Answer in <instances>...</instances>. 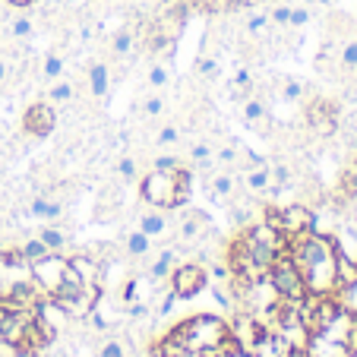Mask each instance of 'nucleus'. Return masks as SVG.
Returning <instances> with one entry per match:
<instances>
[{
    "label": "nucleus",
    "instance_id": "obj_41",
    "mask_svg": "<svg viewBox=\"0 0 357 357\" xmlns=\"http://www.w3.org/2000/svg\"><path fill=\"white\" fill-rule=\"evenodd\" d=\"M269 22H275V26H288L291 22V7L288 3H278V7L269 13Z\"/></svg>",
    "mask_w": 357,
    "mask_h": 357
},
{
    "label": "nucleus",
    "instance_id": "obj_8",
    "mask_svg": "<svg viewBox=\"0 0 357 357\" xmlns=\"http://www.w3.org/2000/svg\"><path fill=\"white\" fill-rule=\"evenodd\" d=\"M263 319L257 317V313H237L234 319H228V338L234 342V348L247 351V354H253V348H257L259 335H263Z\"/></svg>",
    "mask_w": 357,
    "mask_h": 357
},
{
    "label": "nucleus",
    "instance_id": "obj_10",
    "mask_svg": "<svg viewBox=\"0 0 357 357\" xmlns=\"http://www.w3.org/2000/svg\"><path fill=\"white\" fill-rule=\"evenodd\" d=\"M54 123H57V114L51 108V101H35V105L26 108V114H22V130L29 136H38V139L54 133Z\"/></svg>",
    "mask_w": 357,
    "mask_h": 357
},
{
    "label": "nucleus",
    "instance_id": "obj_15",
    "mask_svg": "<svg viewBox=\"0 0 357 357\" xmlns=\"http://www.w3.org/2000/svg\"><path fill=\"white\" fill-rule=\"evenodd\" d=\"M335 278H338V291L351 288V284L357 282V263L344 253L342 247H338V253H335Z\"/></svg>",
    "mask_w": 357,
    "mask_h": 357
},
{
    "label": "nucleus",
    "instance_id": "obj_51",
    "mask_svg": "<svg viewBox=\"0 0 357 357\" xmlns=\"http://www.w3.org/2000/svg\"><path fill=\"white\" fill-rule=\"evenodd\" d=\"M257 3H263V0H237V7H257Z\"/></svg>",
    "mask_w": 357,
    "mask_h": 357
},
{
    "label": "nucleus",
    "instance_id": "obj_36",
    "mask_svg": "<svg viewBox=\"0 0 357 357\" xmlns=\"http://www.w3.org/2000/svg\"><path fill=\"white\" fill-rule=\"evenodd\" d=\"M117 174H121L123 181H136V174H139V168H136V158L123 155L121 162H117Z\"/></svg>",
    "mask_w": 357,
    "mask_h": 357
},
{
    "label": "nucleus",
    "instance_id": "obj_39",
    "mask_svg": "<svg viewBox=\"0 0 357 357\" xmlns=\"http://www.w3.org/2000/svg\"><path fill=\"white\" fill-rule=\"evenodd\" d=\"M149 86H155V89L168 86V67H162V63H155V67L149 70Z\"/></svg>",
    "mask_w": 357,
    "mask_h": 357
},
{
    "label": "nucleus",
    "instance_id": "obj_40",
    "mask_svg": "<svg viewBox=\"0 0 357 357\" xmlns=\"http://www.w3.org/2000/svg\"><path fill=\"white\" fill-rule=\"evenodd\" d=\"M142 111H146L149 117H158L165 111V98H162V95H149L146 105H142Z\"/></svg>",
    "mask_w": 357,
    "mask_h": 357
},
{
    "label": "nucleus",
    "instance_id": "obj_44",
    "mask_svg": "<svg viewBox=\"0 0 357 357\" xmlns=\"http://www.w3.org/2000/svg\"><path fill=\"white\" fill-rule=\"evenodd\" d=\"M149 303H142V301H133V303H127V317L130 319H146L149 317Z\"/></svg>",
    "mask_w": 357,
    "mask_h": 357
},
{
    "label": "nucleus",
    "instance_id": "obj_13",
    "mask_svg": "<svg viewBox=\"0 0 357 357\" xmlns=\"http://www.w3.org/2000/svg\"><path fill=\"white\" fill-rule=\"evenodd\" d=\"M307 357H344L348 354V344L335 342V338H326V335H310V342H307Z\"/></svg>",
    "mask_w": 357,
    "mask_h": 357
},
{
    "label": "nucleus",
    "instance_id": "obj_38",
    "mask_svg": "<svg viewBox=\"0 0 357 357\" xmlns=\"http://www.w3.org/2000/svg\"><path fill=\"white\" fill-rule=\"evenodd\" d=\"M269 174H272V183H275V187H288L291 183V168L288 165H272Z\"/></svg>",
    "mask_w": 357,
    "mask_h": 357
},
{
    "label": "nucleus",
    "instance_id": "obj_21",
    "mask_svg": "<svg viewBox=\"0 0 357 357\" xmlns=\"http://www.w3.org/2000/svg\"><path fill=\"white\" fill-rule=\"evenodd\" d=\"M247 190L250 193H266L272 187V174H269V165H259V168H247Z\"/></svg>",
    "mask_w": 357,
    "mask_h": 357
},
{
    "label": "nucleus",
    "instance_id": "obj_9",
    "mask_svg": "<svg viewBox=\"0 0 357 357\" xmlns=\"http://www.w3.org/2000/svg\"><path fill=\"white\" fill-rule=\"evenodd\" d=\"M278 231L284 237H297L303 231H317V212L310 206H303V202H291V206H282L278 209Z\"/></svg>",
    "mask_w": 357,
    "mask_h": 357
},
{
    "label": "nucleus",
    "instance_id": "obj_42",
    "mask_svg": "<svg viewBox=\"0 0 357 357\" xmlns=\"http://www.w3.org/2000/svg\"><path fill=\"white\" fill-rule=\"evenodd\" d=\"M342 63L348 70H357V41H348V45L342 47Z\"/></svg>",
    "mask_w": 357,
    "mask_h": 357
},
{
    "label": "nucleus",
    "instance_id": "obj_16",
    "mask_svg": "<svg viewBox=\"0 0 357 357\" xmlns=\"http://www.w3.org/2000/svg\"><path fill=\"white\" fill-rule=\"evenodd\" d=\"M29 212H32L35 218H45V222H51L54 225L57 218H61V212H63V206L57 199H47V196H35L32 199V206H29Z\"/></svg>",
    "mask_w": 357,
    "mask_h": 357
},
{
    "label": "nucleus",
    "instance_id": "obj_47",
    "mask_svg": "<svg viewBox=\"0 0 357 357\" xmlns=\"http://www.w3.org/2000/svg\"><path fill=\"white\" fill-rule=\"evenodd\" d=\"M218 162H222V165H234L237 162V146H222V149H218Z\"/></svg>",
    "mask_w": 357,
    "mask_h": 357
},
{
    "label": "nucleus",
    "instance_id": "obj_3",
    "mask_svg": "<svg viewBox=\"0 0 357 357\" xmlns=\"http://www.w3.org/2000/svg\"><path fill=\"white\" fill-rule=\"evenodd\" d=\"M98 294H101V288H86V284L67 278V284H63L57 294H51V301H54L73 323H82V319L98 307Z\"/></svg>",
    "mask_w": 357,
    "mask_h": 357
},
{
    "label": "nucleus",
    "instance_id": "obj_27",
    "mask_svg": "<svg viewBox=\"0 0 357 357\" xmlns=\"http://www.w3.org/2000/svg\"><path fill=\"white\" fill-rule=\"evenodd\" d=\"M70 98H73V86L70 82H54L47 89V101H54V105H67Z\"/></svg>",
    "mask_w": 357,
    "mask_h": 357
},
{
    "label": "nucleus",
    "instance_id": "obj_11",
    "mask_svg": "<svg viewBox=\"0 0 357 357\" xmlns=\"http://www.w3.org/2000/svg\"><path fill=\"white\" fill-rule=\"evenodd\" d=\"M70 278L79 282V284H86V288H101V284H105V269L98 266L95 257L82 253V257L70 259Z\"/></svg>",
    "mask_w": 357,
    "mask_h": 357
},
{
    "label": "nucleus",
    "instance_id": "obj_37",
    "mask_svg": "<svg viewBox=\"0 0 357 357\" xmlns=\"http://www.w3.org/2000/svg\"><path fill=\"white\" fill-rule=\"evenodd\" d=\"M130 47H133V35H130V29H123L114 35V54H130Z\"/></svg>",
    "mask_w": 357,
    "mask_h": 357
},
{
    "label": "nucleus",
    "instance_id": "obj_45",
    "mask_svg": "<svg viewBox=\"0 0 357 357\" xmlns=\"http://www.w3.org/2000/svg\"><path fill=\"white\" fill-rule=\"evenodd\" d=\"M98 357H127V351H123L121 342H105L98 351Z\"/></svg>",
    "mask_w": 357,
    "mask_h": 357
},
{
    "label": "nucleus",
    "instance_id": "obj_29",
    "mask_svg": "<svg viewBox=\"0 0 357 357\" xmlns=\"http://www.w3.org/2000/svg\"><path fill=\"white\" fill-rule=\"evenodd\" d=\"M342 193L344 196H357V158L344 168V174H342Z\"/></svg>",
    "mask_w": 357,
    "mask_h": 357
},
{
    "label": "nucleus",
    "instance_id": "obj_32",
    "mask_svg": "<svg viewBox=\"0 0 357 357\" xmlns=\"http://www.w3.org/2000/svg\"><path fill=\"white\" fill-rule=\"evenodd\" d=\"M190 158H193V165H209L212 162V146L209 142H196V146L190 149Z\"/></svg>",
    "mask_w": 357,
    "mask_h": 357
},
{
    "label": "nucleus",
    "instance_id": "obj_49",
    "mask_svg": "<svg viewBox=\"0 0 357 357\" xmlns=\"http://www.w3.org/2000/svg\"><path fill=\"white\" fill-rule=\"evenodd\" d=\"M218 357H253V354H247V351H241V348H234V342H228L222 351H218Z\"/></svg>",
    "mask_w": 357,
    "mask_h": 357
},
{
    "label": "nucleus",
    "instance_id": "obj_6",
    "mask_svg": "<svg viewBox=\"0 0 357 357\" xmlns=\"http://www.w3.org/2000/svg\"><path fill=\"white\" fill-rule=\"evenodd\" d=\"M29 275H32V282L38 284L41 291H45L47 297L57 294V291L67 284L70 278V259L63 257V253H47L45 259H38V263L29 266Z\"/></svg>",
    "mask_w": 357,
    "mask_h": 357
},
{
    "label": "nucleus",
    "instance_id": "obj_26",
    "mask_svg": "<svg viewBox=\"0 0 357 357\" xmlns=\"http://www.w3.org/2000/svg\"><path fill=\"white\" fill-rule=\"evenodd\" d=\"M196 10H199V13H209V16H222V13L237 10V0H199Z\"/></svg>",
    "mask_w": 357,
    "mask_h": 357
},
{
    "label": "nucleus",
    "instance_id": "obj_53",
    "mask_svg": "<svg viewBox=\"0 0 357 357\" xmlns=\"http://www.w3.org/2000/svg\"><path fill=\"white\" fill-rule=\"evenodd\" d=\"M344 357H357V351H348V354H344Z\"/></svg>",
    "mask_w": 357,
    "mask_h": 357
},
{
    "label": "nucleus",
    "instance_id": "obj_22",
    "mask_svg": "<svg viewBox=\"0 0 357 357\" xmlns=\"http://www.w3.org/2000/svg\"><path fill=\"white\" fill-rule=\"evenodd\" d=\"M123 250H127L133 259H142L152 250V237L142 234V231H130L127 237H123Z\"/></svg>",
    "mask_w": 357,
    "mask_h": 357
},
{
    "label": "nucleus",
    "instance_id": "obj_35",
    "mask_svg": "<svg viewBox=\"0 0 357 357\" xmlns=\"http://www.w3.org/2000/svg\"><path fill=\"white\" fill-rule=\"evenodd\" d=\"M181 142V130L177 127H162L155 136V146H177Z\"/></svg>",
    "mask_w": 357,
    "mask_h": 357
},
{
    "label": "nucleus",
    "instance_id": "obj_43",
    "mask_svg": "<svg viewBox=\"0 0 357 357\" xmlns=\"http://www.w3.org/2000/svg\"><path fill=\"white\" fill-rule=\"evenodd\" d=\"M266 26H269V16H266V13H253V16L247 20V32H250V35H259Z\"/></svg>",
    "mask_w": 357,
    "mask_h": 357
},
{
    "label": "nucleus",
    "instance_id": "obj_46",
    "mask_svg": "<svg viewBox=\"0 0 357 357\" xmlns=\"http://www.w3.org/2000/svg\"><path fill=\"white\" fill-rule=\"evenodd\" d=\"M307 22H310V13H307V10H301V7H291V22H288V26L303 29V26H307Z\"/></svg>",
    "mask_w": 357,
    "mask_h": 357
},
{
    "label": "nucleus",
    "instance_id": "obj_25",
    "mask_svg": "<svg viewBox=\"0 0 357 357\" xmlns=\"http://www.w3.org/2000/svg\"><path fill=\"white\" fill-rule=\"evenodd\" d=\"M20 253H22V259H26V263L32 266V263H38V259H45L47 253H51V250H47L45 243H41V237H29V241H22V243H20Z\"/></svg>",
    "mask_w": 357,
    "mask_h": 357
},
{
    "label": "nucleus",
    "instance_id": "obj_2",
    "mask_svg": "<svg viewBox=\"0 0 357 357\" xmlns=\"http://www.w3.org/2000/svg\"><path fill=\"white\" fill-rule=\"evenodd\" d=\"M171 335L183 344L187 351H199L206 357H218V351L231 342L228 338V319L215 317V313H199V317L183 319Z\"/></svg>",
    "mask_w": 357,
    "mask_h": 357
},
{
    "label": "nucleus",
    "instance_id": "obj_18",
    "mask_svg": "<svg viewBox=\"0 0 357 357\" xmlns=\"http://www.w3.org/2000/svg\"><path fill=\"white\" fill-rule=\"evenodd\" d=\"M89 86H92L95 98H105L111 89V70L105 67V63H92V67H89Z\"/></svg>",
    "mask_w": 357,
    "mask_h": 357
},
{
    "label": "nucleus",
    "instance_id": "obj_31",
    "mask_svg": "<svg viewBox=\"0 0 357 357\" xmlns=\"http://www.w3.org/2000/svg\"><path fill=\"white\" fill-rule=\"evenodd\" d=\"M10 35H13V38H29V35H32V20H29V16H16V20L10 22Z\"/></svg>",
    "mask_w": 357,
    "mask_h": 357
},
{
    "label": "nucleus",
    "instance_id": "obj_48",
    "mask_svg": "<svg viewBox=\"0 0 357 357\" xmlns=\"http://www.w3.org/2000/svg\"><path fill=\"white\" fill-rule=\"evenodd\" d=\"M250 82H253L250 70H237V73H234V89H237V92H241V89H250Z\"/></svg>",
    "mask_w": 357,
    "mask_h": 357
},
{
    "label": "nucleus",
    "instance_id": "obj_24",
    "mask_svg": "<svg viewBox=\"0 0 357 357\" xmlns=\"http://www.w3.org/2000/svg\"><path fill=\"white\" fill-rule=\"evenodd\" d=\"M234 190H237V181H234L231 171H218V174L212 177V193H215L218 199H231Z\"/></svg>",
    "mask_w": 357,
    "mask_h": 357
},
{
    "label": "nucleus",
    "instance_id": "obj_28",
    "mask_svg": "<svg viewBox=\"0 0 357 357\" xmlns=\"http://www.w3.org/2000/svg\"><path fill=\"white\" fill-rule=\"evenodd\" d=\"M196 73H199L202 79H215L218 76V61L212 54H202L199 61H196Z\"/></svg>",
    "mask_w": 357,
    "mask_h": 357
},
{
    "label": "nucleus",
    "instance_id": "obj_7",
    "mask_svg": "<svg viewBox=\"0 0 357 357\" xmlns=\"http://www.w3.org/2000/svg\"><path fill=\"white\" fill-rule=\"evenodd\" d=\"M209 284V269L199 263H183V266H174L168 275V288L177 301H193L202 288Z\"/></svg>",
    "mask_w": 357,
    "mask_h": 357
},
{
    "label": "nucleus",
    "instance_id": "obj_4",
    "mask_svg": "<svg viewBox=\"0 0 357 357\" xmlns=\"http://www.w3.org/2000/svg\"><path fill=\"white\" fill-rule=\"evenodd\" d=\"M181 171H149L139 183L142 202H149L152 209H165V212L177 209V174Z\"/></svg>",
    "mask_w": 357,
    "mask_h": 357
},
{
    "label": "nucleus",
    "instance_id": "obj_17",
    "mask_svg": "<svg viewBox=\"0 0 357 357\" xmlns=\"http://www.w3.org/2000/svg\"><path fill=\"white\" fill-rule=\"evenodd\" d=\"M139 231L149 237H162L165 231H168V215H165V209H149L146 215L139 218Z\"/></svg>",
    "mask_w": 357,
    "mask_h": 357
},
{
    "label": "nucleus",
    "instance_id": "obj_5",
    "mask_svg": "<svg viewBox=\"0 0 357 357\" xmlns=\"http://www.w3.org/2000/svg\"><path fill=\"white\" fill-rule=\"evenodd\" d=\"M269 282H272V288L278 291V297L288 301V303H301L303 297H310L307 294V284H303V278H301V272H297V266L291 263L288 253H278L275 263L269 266Z\"/></svg>",
    "mask_w": 357,
    "mask_h": 357
},
{
    "label": "nucleus",
    "instance_id": "obj_19",
    "mask_svg": "<svg viewBox=\"0 0 357 357\" xmlns=\"http://www.w3.org/2000/svg\"><path fill=\"white\" fill-rule=\"evenodd\" d=\"M177 266V250H162V257L155 259V263L149 266V278H152V282H165V278L171 275V269H174Z\"/></svg>",
    "mask_w": 357,
    "mask_h": 357
},
{
    "label": "nucleus",
    "instance_id": "obj_30",
    "mask_svg": "<svg viewBox=\"0 0 357 357\" xmlns=\"http://www.w3.org/2000/svg\"><path fill=\"white\" fill-rule=\"evenodd\" d=\"M41 73H45L51 82H54V79H61V76H63V57H57V54H47V57H45V67H41Z\"/></svg>",
    "mask_w": 357,
    "mask_h": 357
},
{
    "label": "nucleus",
    "instance_id": "obj_12",
    "mask_svg": "<svg viewBox=\"0 0 357 357\" xmlns=\"http://www.w3.org/2000/svg\"><path fill=\"white\" fill-rule=\"evenodd\" d=\"M291 351H297V348H291L288 338H282L278 332H272V329H263L257 348H253V357H288Z\"/></svg>",
    "mask_w": 357,
    "mask_h": 357
},
{
    "label": "nucleus",
    "instance_id": "obj_50",
    "mask_svg": "<svg viewBox=\"0 0 357 357\" xmlns=\"http://www.w3.org/2000/svg\"><path fill=\"white\" fill-rule=\"evenodd\" d=\"M7 73H10V67H7V61H3V57H0V82L7 79Z\"/></svg>",
    "mask_w": 357,
    "mask_h": 357
},
{
    "label": "nucleus",
    "instance_id": "obj_34",
    "mask_svg": "<svg viewBox=\"0 0 357 357\" xmlns=\"http://www.w3.org/2000/svg\"><path fill=\"white\" fill-rule=\"evenodd\" d=\"M303 98V86L297 79H288L282 86V101H291V105H294V101H301Z\"/></svg>",
    "mask_w": 357,
    "mask_h": 357
},
{
    "label": "nucleus",
    "instance_id": "obj_54",
    "mask_svg": "<svg viewBox=\"0 0 357 357\" xmlns=\"http://www.w3.org/2000/svg\"><path fill=\"white\" fill-rule=\"evenodd\" d=\"M162 3H171V0H162Z\"/></svg>",
    "mask_w": 357,
    "mask_h": 357
},
{
    "label": "nucleus",
    "instance_id": "obj_33",
    "mask_svg": "<svg viewBox=\"0 0 357 357\" xmlns=\"http://www.w3.org/2000/svg\"><path fill=\"white\" fill-rule=\"evenodd\" d=\"M181 168H183L181 155H158L152 162V171H181Z\"/></svg>",
    "mask_w": 357,
    "mask_h": 357
},
{
    "label": "nucleus",
    "instance_id": "obj_23",
    "mask_svg": "<svg viewBox=\"0 0 357 357\" xmlns=\"http://www.w3.org/2000/svg\"><path fill=\"white\" fill-rule=\"evenodd\" d=\"M38 237H41V243H45V247L51 250V253H61V250L67 247V234H63V231L57 228V222H54V225L47 222L45 228L38 231Z\"/></svg>",
    "mask_w": 357,
    "mask_h": 357
},
{
    "label": "nucleus",
    "instance_id": "obj_20",
    "mask_svg": "<svg viewBox=\"0 0 357 357\" xmlns=\"http://www.w3.org/2000/svg\"><path fill=\"white\" fill-rule=\"evenodd\" d=\"M243 117H247V123H253V127L269 130V127H266V123H269V111H266V101H259L257 95L243 101Z\"/></svg>",
    "mask_w": 357,
    "mask_h": 357
},
{
    "label": "nucleus",
    "instance_id": "obj_1",
    "mask_svg": "<svg viewBox=\"0 0 357 357\" xmlns=\"http://www.w3.org/2000/svg\"><path fill=\"white\" fill-rule=\"evenodd\" d=\"M291 263L297 266L303 284H307V294L323 297V294H335L338 291V278H335V253L338 243L329 234H319V231H303V234L291 237L288 250Z\"/></svg>",
    "mask_w": 357,
    "mask_h": 357
},
{
    "label": "nucleus",
    "instance_id": "obj_52",
    "mask_svg": "<svg viewBox=\"0 0 357 357\" xmlns=\"http://www.w3.org/2000/svg\"><path fill=\"white\" fill-rule=\"evenodd\" d=\"M307 3H332V0H307Z\"/></svg>",
    "mask_w": 357,
    "mask_h": 357
},
{
    "label": "nucleus",
    "instance_id": "obj_14",
    "mask_svg": "<svg viewBox=\"0 0 357 357\" xmlns=\"http://www.w3.org/2000/svg\"><path fill=\"white\" fill-rule=\"evenodd\" d=\"M206 231H209V215L190 209L187 215L181 218V231H177V237H181V241H196V237H202Z\"/></svg>",
    "mask_w": 357,
    "mask_h": 357
}]
</instances>
